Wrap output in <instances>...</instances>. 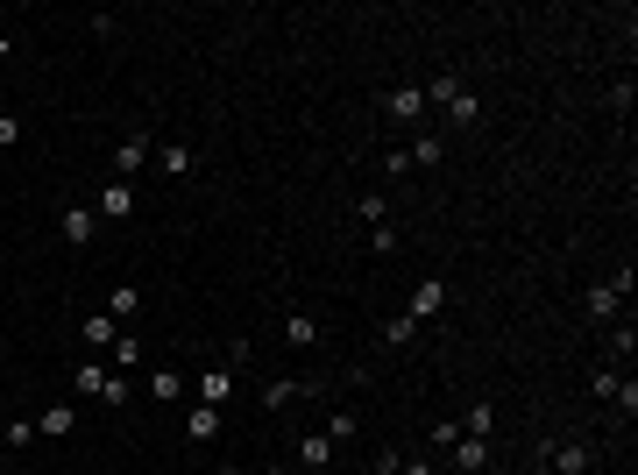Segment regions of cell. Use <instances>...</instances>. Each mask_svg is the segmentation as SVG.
Wrapping results in <instances>:
<instances>
[{"label":"cell","mask_w":638,"mask_h":475,"mask_svg":"<svg viewBox=\"0 0 638 475\" xmlns=\"http://www.w3.org/2000/svg\"><path fill=\"white\" fill-rule=\"evenodd\" d=\"M624 305H631V263H624V270H610L603 284H589V298H582V312H589L596 327H610Z\"/></svg>","instance_id":"cell-1"},{"label":"cell","mask_w":638,"mask_h":475,"mask_svg":"<svg viewBox=\"0 0 638 475\" xmlns=\"http://www.w3.org/2000/svg\"><path fill=\"white\" fill-rule=\"evenodd\" d=\"M149 156H156V135H149V128H128V135L114 142V178H121V185H135V171L149 164Z\"/></svg>","instance_id":"cell-2"},{"label":"cell","mask_w":638,"mask_h":475,"mask_svg":"<svg viewBox=\"0 0 638 475\" xmlns=\"http://www.w3.org/2000/svg\"><path fill=\"white\" fill-rule=\"evenodd\" d=\"M383 114H390L397 128L419 135V121H426V86H390V93H383Z\"/></svg>","instance_id":"cell-3"},{"label":"cell","mask_w":638,"mask_h":475,"mask_svg":"<svg viewBox=\"0 0 638 475\" xmlns=\"http://www.w3.org/2000/svg\"><path fill=\"white\" fill-rule=\"evenodd\" d=\"M539 461H546L553 475H589V461H596V454H589V440H546V447H539Z\"/></svg>","instance_id":"cell-4"},{"label":"cell","mask_w":638,"mask_h":475,"mask_svg":"<svg viewBox=\"0 0 638 475\" xmlns=\"http://www.w3.org/2000/svg\"><path fill=\"white\" fill-rule=\"evenodd\" d=\"M57 234H64V249H93L100 213H93V206H64V213H57Z\"/></svg>","instance_id":"cell-5"},{"label":"cell","mask_w":638,"mask_h":475,"mask_svg":"<svg viewBox=\"0 0 638 475\" xmlns=\"http://www.w3.org/2000/svg\"><path fill=\"white\" fill-rule=\"evenodd\" d=\"M220 426H227V412H220V405H199V398L185 405V440H192V447H213V440H220Z\"/></svg>","instance_id":"cell-6"},{"label":"cell","mask_w":638,"mask_h":475,"mask_svg":"<svg viewBox=\"0 0 638 475\" xmlns=\"http://www.w3.org/2000/svg\"><path fill=\"white\" fill-rule=\"evenodd\" d=\"M149 164L164 171V178H192V164H199V149H192L185 135H171V142H156V156H149Z\"/></svg>","instance_id":"cell-7"},{"label":"cell","mask_w":638,"mask_h":475,"mask_svg":"<svg viewBox=\"0 0 638 475\" xmlns=\"http://www.w3.org/2000/svg\"><path fill=\"white\" fill-rule=\"evenodd\" d=\"M93 213H100V220H128V213H135V185L107 178V185L93 192Z\"/></svg>","instance_id":"cell-8"},{"label":"cell","mask_w":638,"mask_h":475,"mask_svg":"<svg viewBox=\"0 0 638 475\" xmlns=\"http://www.w3.org/2000/svg\"><path fill=\"white\" fill-rule=\"evenodd\" d=\"M405 312H412L419 327H426V320H440V312H447V277H426V284L412 291V305H405Z\"/></svg>","instance_id":"cell-9"},{"label":"cell","mask_w":638,"mask_h":475,"mask_svg":"<svg viewBox=\"0 0 638 475\" xmlns=\"http://www.w3.org/2000/svg\"><path fill=\"white\" fill-rule=\"evenodd\" d=\"M36 433H43V440H71V433H78V405H43V412H36Z\"/></svg>","instance_id":"cell-10"},{"label":"cell","mask_w":638,"mask_h":475,"mask_svg":"<svg viewBox=\"0 0 638 475\" xmlns=\"http://www.w3.org/2000/svg\"><path fill=\"white\" fill-rule=\"evenodd\" d=\"M447 121L468 135V128H483V93H475V86H461L454 100H447Z\"/></svg>","instance_id":"cell-11"},{"label":"cell","mask_w":638,"mask_h":475,"mask_svg":"<svg viewBox=\"0 0 638 475\" xmlns=\"http://www.w3.org/2000/svg\"><path fill=\"white\" fill-rule=\"evenodd\" d=\"M284 341L291 348H319V320H312L305 305H284Z\"/></svg>","instance_id":"cell-12"},{"label":"cell","mask_w":638,"mask_h":475,"mask_svg":"<svg viewBox=\"0 0 638 475\" xmlns=\"http://www.w3.org/2000/svg\"><path fill=\"white\" fill-rule=\"evenodd\" d=\"M114 334H121V327H114V312H86V320H78V341H86L93 355L114 348Z\"/></svg>","instance_id":"cell-13"},{"label":"cell","mask_w":638,"mask_h":475,"mask_svg":"<svg viewBox=\"0 0 638 475\" xmlns=\"http://www.w3.org/2000/svg\"><path fill=\"white\" fill-rule=\"evenodd\" d=\"M227 398H234V362L199 376V405H220V412H227Z\"/></svg>","instance_id":"cell-14"},{"label":"cell","mask_w":638,"mask_h":475,"mask_svg":"<svg viewBox=\"0 0 638 475\" xmlns=\"http://www.w3.org/2000/svg\"><path fill=\"white\" fill-rule=\"evenodd\" d=\"M447 454H454V468H461V475H483V468H490V440H468V433H461Z\"/></svg>","instance_id":"cell-15"},{"label":"cell","mask_w":638,"mask_h":475,"mask_svg":"<svg viewBox=\"0 0 638 475\" xmlns=\"http://www.w3.org/2000/svg\"><path fill=\"white\" fill-rule=\"evenodd\" d=\"M461 433H468V440H490V433H497V405H490V398H475V405L461 412Z\"/></svg>","instance_id":"cell-16"},{"label":"cell","mask_w":638,"mask_h":475,"mask_svg":"<svg viewBox=\"0 0 638 475\" xmlns=\"http://www.w3.org/2000/svg\"><path fill=\"white\" fill-rule=\"evenodd\" d=\"M405 156H412V171H433V164H440V156H447V142H440V135H426V128H419V135H412V142H405Z\"/></svg>","instance_id":"cell-17"},{"label":"cell","mask_w":638,"mask_h":475,"mask_svg":"<svg viewBox=\"0 0 638 475\" xmlns=\"http://www.w3.org/2000/svg\"><path fill=\"white\" fill-rule=\"evenodd\" d=\"M638 355V327H631V312H617L610 320V362H631Z\"/></svg>","instance_id":"cell-18"},{"label":"cell","mask_w":638,"mask_h":475,"mask_svg":"<svg viewBox=\"0 0 638 475\" xmlns=\"http://www.w3.org/2000/svg\"><path fill=\"white\" fill-rule=\"evenodd\" d=\"M71 390L78 398H100L107 390V362H71Z\"/></svg>","instance_id":"cell-19"},{"label":"cell","mask_w":638,"mask_h":475,"mask_svg":"<svg viewBox=\"0 0 638 475\" xmlns=\"http://www.w3.org/2000/svg\"><path fill=\"white\" fill-rule=\"evenodd\" d=\"M348 213H355L362 227H383V220H390V192H355V206H348Z\"/></svg>","instance_id":"cell-20"},{"label":"cell","mask_w":638,"mask_h":475,"mask_svg":"<svg viewBox=\"0 0 638 475\" xmlns=\"http://www.w3.org/2000/svg\"><path fill=\"white\" fill-rule=\"evenodd\" d=\"M327 461H334V440L327 433H305L298 440V468H327Z\"/></svg>","instance_id":"cell-21"},{"label":"cell","mask_w":638,"mask_h":475,"mask_svg":"<svg viewBox=\"0 0 638 475\" xmlns=\"http://www.w3.org/2000/svg\"><path fill=\"white\" fill-rule=\"evenodd\" d=\"M149 398H156V405H178V398H185V376H178V369H156V376H149Z\"/></svg>","instance_id":"cell-22"},{"label":"cell","mask_w":638,"mask_h":475,"mask_svg":"<svg viewBox=\"0 0 638 475\" xmlns=\"http://www.w3.org/2000/svg\"><path fill=\"white\" fill-rule=\"evenodd\" d=\"M419 341V320L412 312H397V320H383V348H412Z\"/></svg>","instance_id":"cell-23"},{"label":"cell","mask_w":638,"mask_h":475,"mask_svg":"<svg viewBox=\"0 0 638 475\" xmlns=\"http://www.w3.org/2000/svg\"><path fill=\"white\" fill-rule=\"evenodd\" d=\"M298 390H305V383H291V376H270V383H263V412H284V405L298 398Z\"/></svg>","instance_id":"cell-24"},{"label":"cell","mask_w":638,"mask_h":475,"mask_svg":"<svg viewBox=\"0 0 638 475\" xmlns=\"http://www.w3.org/2000/svg\"><path fill=\"white\" fill-rule=\"evenodd\" d=\"M100 405H114V412H128V405H135V390H128V376H121V369H107V390H100Z\"/></svg>","instance_id":"cell-25"},{"label":"cell","mask_w":638,"mask_h":475,"mask_svg":"<svg viewBox=\"0 0 638 475\" xmlns=\"http://www.w3.org/2000/svg\"><path fill=\"white\" fill-rule=\"evenodd\" d=\"M107 305H114V327H121V320H135V312H142V291H135V284H114Z\"/></svg>","instance_id":"cell-26"},{"label":"cell","mask_w":638,"mask_h":475,"mask_svg":"<svg viewBox=\"0 0 638 475\" xmlns=\"http://www.w3.org/2000/svg\"><path fill=\"white\" fill-rule=\"evenodd\" d=\"M319 433H327L334 447H348V440L362 433V419H348V412H334V419H327V426H319Z\"/></svg>","instance_id":"cell-27"},{"label":"cell","mask_w":638,"mask_h":475,"mask_svg":"<svg viewBox=\"0 0 638 475\" xmlns=\"http://www.w3.org/2000/svg\"><path fill=\"white\" fill-rule=\"evenodd\" d=\"M369 256H397V220H383V227H369Z\"/></svg>","instance_id":"cell-28"},{"label":"cell","mask_w":638,"mask_h":475,"mask_svg":"<svg viewBox=\"0 0 638 475\" xmlns=\"http://www.w3.org/2000/svg\"><path fill=\"white\" fill-rule=\"evenodd\" d=\"M617 383H624L617 369H596V376H589V398H596V405H610V398H617Z\"/></svg>","instance_id":"cell-29"},{"label":"cell","mask_w":638,"mask_h":475,"mask_svg":"<svg viewBox=\"0 0 638 475\" xmlns=\"http://www.w3.org/2000/svg\"><path fill=\"white\" fill-rule=\"evenodd\" d=\"M0 440H8V447H15V454H22V447H29V440H36V419H8V426H0Z\"/></svg>","instance_id":"cell-30"},{"label":"cell","mask_w":638,"mask_h":475,"mask_svg":"<svg viewBox=\"0 0 638 475\" xmlns=\"http://www.w3.org/2000/svg\"><path fill=\"white\" fill-rule=\"evenodd\" d=\"M142 362V341L135 334H114V369H135Z\"/></svg>","instance_id":"cell-31"},{"label":"cell","mask_w":638,"mask_h":475,"mask_svg":"<svg viewBox=\"0 0 638 475\" xmlns=\"http://www.w3.org/2000/svg\"><path fill=\"white\" fill-rule=\"evenodd\" d=\"M454 440H461V419H440V426H433V433H426V447H433V454H447V447H454Z\"/></svg>","instance_id":"cell-32"},{"label":"cell","mask_w":638,"mask_h":475,"mask_svg":"<svg viewBox=\"0 0 638 475\" xmlns=\"http://www.w3.org/2000/svg\"><path fill=\"white\" fill-rule=\"evenodd\" d=\"M610 405H617V419H631V412H638V383H631V376L617 383V398H610Z\"/></svg>","instance_id":"cell-33"},{"label":"cell","mask_w":638,"mask_h":475,"mask_svg":"<svg viewBox=\"0 0 638 475\" xmlns=\"http://www.w3.org/2000/svg\"><path fill=\"white\" fill-rule=\"evenodd\" d=\"M383 178H412V156L405 149H383Z\"/></svg>","instance_id":"cell-34"},{"label":"cell","mask_w":638,"mask_h":475,"mask_svg":"<svg viewBox=\"0 0 638 475\" xmlns=\"http://www.w3.org/2000/svg\"><path fill=\"white\" fill-rule=\"evenodd\" d=\"M397 468H405V461H397V447H376V454H369V475H397Z\"/></svg>","instance_id":"cell-35"},{"label":"cell","mask_w":638,"mask_h":475,"mask_svg":"<svg viewBox=\"0 0 638 475\" xmlns=\"http://www.w3.org/2000/svg\"><path fill=\"white\" fill-rule=\"evenodd\" d=\"M15 142H22V114L0 107V149H15Z\"/></svg>","instance_id":"cell-36"},{"label":"cell","mask_w":638,"mask_h":475,"mask_svg":"<svg viewBox=\"0 0 638 475\" xmlns=\"http://www.w3.org/2000/svg\"><path fill=\"white\" fill-rule=\"evenodd\" d=\"M397 475H440V468H433V461L419 454V461H405V468H397Z\"/></svg>","instance_id":"cell-37"},{"label":"cell","mask_w":638,"mask_h":475,"mask_svg":"<svg viewBox=\"0 0 638 475\" xmlns=\"http://www.w3.org/2000/svg\"><path fill=\"white\" fill-rule=\"evenodd\" d=\"M8 57H15V36H8V29H0V64H8Z\"/></svg>","instance_id":"cell-38"},{"label":"cell","mask_w":638,"mask_h":475,"mask_svg":"<svg viewBox=\"0 0 638 475\" xmlns=\"http://www.w3.org/2000/svg\"><path fill=\"white\" fill-rule=\"evenodd\" d=\"M256 475H291V468H284V461H263V468H256Z\"/></svg>","instance_id":"cell-39"},{"label":"cell","mask_w":638,"mask_h":475,"mask_svg":"<svg viewBox=\"0 0 638 475\" xmlns=\"http://www.w3.org/2000/svg\"><path fill=\"white\" fill-rule=\"evenodd\" d=\"M22 475H36V468H22Z\"/></svg>","instance_id":"cell-40"}]
</instances>
